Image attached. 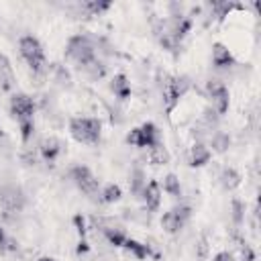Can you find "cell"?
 Returning <instances> with one entry per match:
<instances>
[{
	"label": "cell",
	"instance_id": "6da1fadb",
	"mask_svg": "<svg viewBox=\"0 0 261 261\" xmlns=\"http://www.w3.org/2000/svg\"><path fill=\"white\" fill-rule=\"evenodd\" d=\"M192 80L188 75H167L161 88V100H163V112L165 116H171V112L177 108L179 100L190 92Z\"/></svg>",
	"mask_w": 261,
	"mask_h": 261
},
{
	"label": "cell",
	"instance_id": "7a4b0ae2",
	"mask_svg": "<svg viewBox=\"0 0 261 261\" xmlns=\"http://www.w3.org/2000/svg\"><path fill=\"white\" fill-rule=\"evenodd\" d=\"M18 53L20 57L29 63L31 71L35 75H45L47 73V59H45V51L43 45L37 37L33 35H22L18 39Z\"/></svg>",
	"mask_w": 261,
	"mask_h": 261
},
{
	"label": "cell",
	"instance_id": "3957f363",
	"mask_svg": "<svg viewBox=\"0 0 261 261\" xmlns=\"http://www.w3.org/2000/svg\"><path fill=\"white\" fill-rule=\"evenodd\" d=\"M65 57L80 69L96 59V45L88 35H71L65 43Z\"/></svg>",
	"mask_w": 261,
	"mask_h": 261
},
{
	"label": "cell",
	"instance_id": "277c9868",
	"mask_svg": "<svg viewBox=\"0 0 261 261\" xmlns=\"http://www.w3.org/2000/svg\"><path fill=\"white\" fill-rule=\"evenodd\" d=\"M24 202H27L24 192L18 186H14V184L0 186V218L4 222L14 220L22 212Z\"/></svg>",
	"mask_w": 261,
	"mask_h": 261
},
{
	"label": "cell",
	"instance_id": "5b68a950",
	"mask_svg": "<svg viewBox=\"0 0 261 261\" xmlns=\"http://www.w3.org/2000/svg\"><path fill=\"white\" fill-rule=\"evenodd\" d=\"M69 135L84 145H96L102 137V122L92 116H73L69 120Z\"/></svg>",
	"mask_w": 261,
	"mask_h": 261
},
{
	"label": "cell",
	"instance_id": "8992f818",
	"mask_svg": "<svg viewBox=\"0 0 261 261\" xmlns=\"http://www.w3.org/2000/svg\"><path fill=\"white\" fill-rule=\"evenodd\" d=\"M126 143L139 149H151L161 143V135L153 122H143L141 126L130 128V133L126 135Z\"/></svg>",
	"mask_w": 261,
	"mask_h": 261
},
{
	"label": "cell",
	"instance_id": "52a82bcc",
	"mask_svg": "<svg viewBox=\"0 0 261 261\" xmlns=\"http://www.w3.org/2000/svg\"><path fill=\"white\" fill-rule=\"evenodd\" d=\"M69 177H71V181L75 184V188H77L80 192H84V194H88V196H96V194H98V179H96V175L92 173L90 167H86V165H75V167H71Z\"/></svg>",
	"mask_w": 261,
	"mask_h": 261
},
{
	"label": "cell",
	"instance_id": "ba28073f",
	"mask_svg": "<svg viewBox=\"0 0 261 261\" xmlns=\"http://www.w3.org/2000/svg\"><path fill=\"white\" fill-rule=\"evenodd\" d=\"M8 108H10V114L16 118V122L27 120V118H35V100L24 92H14L10 96Z\"/></svg>",
	"mask_w": 261,
	"mask_h": 261
},
{
	"label": "cell",
	"instance_id": "9c48e42d",
	"mask_svg": "<svg viewBox=\"0 0 261 261\" xmlns=\"http://www.w3.org/2000/svg\"><path fill=\"white\" fill-rule=\"evenodd\" d=\"M39 153H41V157H43L47 163L57 161V157L63 153V143H61V139H57V137H53V135L43 137V139L39 141Z\"/></svg>",
	"mask_w": 261,
	"mask_h": 261
},
{
	"label": "cell",
	"instance_id": "30bf717a",
	"mask_svg": "<svg viewBox=\"0 0 261 261\" xmlns=\"http://www.w3.org/2000/svg\"><path fill=\"white\" fill-rule=\"evenodd\" d=\"M141 198L145 202L147 212H157L161 206V186L157 179H149L141 192Z\"/></svg>",
	"mask_w": 261,
	"mask_h": 261
},
{
	"label": "cell",
	"instance_id": "8fae6325",
	"mask_svg": "<svg viewBox=\"0 0 261 261\" xmlns=\"http://www.w3.org/2000/svg\"><path fill=\"white\" fill-rule=\"evenodd\" d=\"M212 65L216 69H232L237 65L234 55L224 43H214L212 45Z\"/></svg>",
	"mask_w": 261,
	"mask_h": 261
},
{
	"label": "cell",
	"instance_id": "7c38bea8",
	"mask_svg": "<svg viewBox=\"0 0 261 261\" xmlns=\"http://www.w3.org/2000/svg\"><path fill=\"white\" fill-rule=\"evenodd\" d=\"M210 8V16L216 20V22H222L232 10H245L243 4H237V2H226V0H214V2H208L206 4Z\"/></svg>",
	"mask_w": 261,
	"mask_h": 261
},
{
	"label": "cell",
	"instance_id": "4fadbf2b",
	"mask_svg": "<svg viewBox=\"0 0 261 261\" xmlns=\"http://www.w3.org/2000/svg\"><path fill=\"white\" fill-rule=\"evenodd\" d=\"M210 159H212V151H210V147L206 145V143H194L192 145V149H190V155H188V163L192 165V167H204L206 163H210Z\"/></svg>",
	"mask_w": 261,
	"mask_h": 261
},
{
	"label": "cell",
	"instance_id": "5bb4252c",
	"mask_svg": "<svg viewBox=\"0 0 261 261\" xmlns=\"http://www.w3.org/2000/svg\"><path fill=\"white\" fill-rule=\"evenodd\" d=\"M108 88H110V92L114 94V98L120 100V102H124V100L130 98V82H128V77H126L124 73H116V75L110 80Z\"/></svg>",
	"mask_w": 261,
	"mask_h": 261
},
{
	"label": "cell",
	"instance_id": "9a60e30c",
	"mask_svg": "<svg viewBox=\"0 0 261 261\" xmlns=\"http://www.w3.org/2000/svg\"><path fill=\"white\" fill-rule=\"evenodd\" d=\"M122 249L124 251H128L135 259H139V261H143V259H147V257H151L153 255V251H151V245H147V243H141V241H137V239H130V237H126L124 239V243H122Z\"/></svg>",
	"mask_w": 261,
	"mask_h": 261
},
{
	"label": "cell",
	"instance_id": "2e32d148",
	"mask_svg": "<svg viewBox=\"0 0 261 261\" xmlns=\"http://www.w3.org/2000/svg\"><path fill=\"white\" fill-rule=\"evenodd\" d=\"M218 179H220V186H222L226 192H234V190L243 184V175H241L234 167H222Z\"/></svg>",
	"mask_w": 261,
	"mask_h": 261
},
{
	"label": "cell",
	"instance_id": "e0dca14e",
	"mask_svg": "<svg viewBox=\"0 0 261 261\" xmlns=\"http://www.w3.org/2000/svg\"><path fill=\"white\" fill-rule=\"evenodd\" d=\"M184 226H186V222L177 216V212H175L173 208L167 210V212H163V216H161V228H163L167 234H177Z\"/></svg>",
	"mask_w": 261,
	"mask_h": 261
},
{
	"label": "cell",
	"instance_id": "ac0fdd59",
	"mask_svg": "<svg viewBox=\"0 0 261 261\" xmlns=\"http://www.w3.org/2000/svg\"><path fill=\"white\" fill-rule=\"evenodd\" d=\"M110 6H112L110 0H86L80 4V10L88 16H100L106 10H110Z\"/></svg>",
	"mask_w": 261,
	"mask_h": 261
},
{
	"label": "cell",
	"instance_id": "d6986e66",
	"mask_svg": "<svg viewBox=\"0 0 261 261\" xmlns=\"http://www.w3.org/2000/svg\"><path fill=\"white\" fill-rule=\"evenodd\" d=\"M80 71H82L88 80H102V77L106 75V65H104V61H100V59L96 57V59H92L88 65L80 67Z\"/></svg>",
	"mask_w": 261,
	"mask_h": 261
},
{
	"label": "cell",
	"instance_id": "ffe728a7",
	"mask_svg": "<svg viewBox=\"0 0 261 261\" xmlns=\"http://www.w3.org/2000/svg\"><path fill=\"white\" fill-rule=\"evenodd\" d=\"M210 147H212L210 151L214 153H226L230 147V135L224 130H214L210 135Z\"/></svg>",
	"mask_w": 261,
	"mask_h": 261
},
{
	"label": "cell",
	"instance_id": "44dd1931",
	"mask_svg": "<svg viewBox=\"0 0 261 261\" xmlns=\"http://www.w3.org/2000/svg\"><path fill=\"white\" fill-rule=\"evenodd\" d=\"M147 151H149V153H147L149 163H153V165H167L169 159H171V155H169V151L165 149L163 143H159V145H155V147H151V149H147Z\"/></svg>",
	"mask_w": 261,
	"mask_h": 261
},
{
	"label": "cell",
	"instance_id": "7402d4cb",
	"mask_svg": "<svg viewBox=\"0 0 261 261\" xmlns=\"http://www.w3.org/2000/svg\"><path fill=\"white\" fill-rule=\"evenodd\" d=\"M120 198H122V188H120L118 184H108V186H104L102 192H100V202H102V204H114V202H118Z\"/></svg>",
	"mask_w": 261,
	"mask_h": 261
},
{
	"label": "cell",
	"instance_id": "603a6c76",
	"mask_svg": "<svg viewBox=\"0 0 261 261\" xmlns=\"http://www.w3.org/2000/svg\"><path fill=\"white\" fill-rule=\"evenodd\" d=\"M159 186L163 188L165 194H169L173 198H179L181 196V184H179V177L175 173H167L163 177V184H159Z\"/></svg>",
	"mask_w": 261,
	"mask_h": 261
},
{
	"label": "cell",
	"instance_id": "cb8c5ba5",
	"mask_svg": "<svg viewBox=\"0 0 261 261\" xmlns=\"http://www.w3.org/2000/svg\"><path fill=\"white\" fill-rule=\"evenodd\" d=\"M102 234L106 237V241L112 245V247H122L126 234L120 226H102Z\"/></svg>",
	"mask_w": 261,
	"mask_h": 261
},
{
	"label": "cell",
	"instance_id": "d4e9b609",
	"mask_svg": "<svg viewBox=\"0 0 261 261\" xmlns=\"http://www.w3.org/2000/svg\"><path fill=\"white\" fill-rule=\"evenodd\" d=\"M145 184H147V177H145L143 169L135 167V169L130 171V175H128V186H130V192H133L135 196H141V192H143Z\"/></svg>",
	"mask_w": 261,
	"mask_h": 261
},
{
	"label": "cell",
	"instance_id": "484cf974",
	"mask_svg": "<svg viewBox=\"0 0 261 261\" xmlns=\"http://www.w3.org/2000/svg\"><path fill=\"white\" fill-rule=\"evenodd\" d=\"M245 202L239 200V198H232L230 200V218H232V224L234 226H241L243 220H245Z\"/></svg>",
	"mask_w": 261,
	"mask_h": 261
},
{
	"label": "cell",
	"instance_id": "4316f807",
	"mask_svg": "<svg viewBox=\"0 0 261 261\" xmlns=\"http://www.w3.org/2000/svg\"><path fill=\"white\" fill-rule=\"evenodd\" d=\"M18 251V241L12 239L4 226H0V253H16Z\"/></svg>",
	"mask_w": 261,
	"mask_h": 261
},
{
	"label": "cell",
	"instance_id": "83f0119b",
	"mask_svg": "<svg viewBox=\"0 0 261 261\" xmlns=\"http://www.w3.org/2000/svg\"><path fill=\"white\" fill-rule=\"evenodd\" d=\"M224 90H226V86H224V82L218 80V77H210V80L206 82V86H204V92H206V98H208V100H212L216 94H220V92H224Z\"/></svg>",
	"mask_w": 261,
	"mask_h": 261
},
{
	"label": "cell",
	"instance_id": "f1b7e54d",
	"mask_svg": "<svg viewBox=\"0 0 261 261\" xmlns=\"http://www.w3.org/2000/svg\"><path fill=\"white\" fill-rule=\"evenodd\" d=\"M218 120H220V116H218V112L212 108V106H208V108H204V112H202V116H200V122L206 126V128H216L218 126Z\"/></svg>",
	"mask_w": 261,
	"mask_h": 261
},
{
	"label": "cell",
	"instance_id": "f546056e",
	"mask_svg": "<svg viewBox=\"0 0 261 261\" xmlns=\"http://www.w3.org/2000/svg\"><path fill=\"white\" fill-rule=\"evenodd\" d=\"M18 130H20V139L22 143H29V139L35 133V118H27V120H18Z\"/></svg>",
	"mask_w": 261,
	"mask_h": 261
},
{
	"label": "cell",
	"instance_id": "4dcf8cb0",
	"mask_svg": "<svg viewBox=\"0 0 261 261\" xmlns=\"http://www.w3.org/2000/svg\"><path fill=\"white\" fill-rule=\"evenodd\" d=\"M14 86H16V82H14V71H12V69L2 71V73H0V90H2V92H12Z\"/></svg>",
	"mask_w": 261,
	"mask_h": 261
},
{
	"label": "cell",
	"instance_id": "1f68e13d",
	"mask_svg": "<svg viewBox=\"0 0 261 261\" xmlns=\"http://www.w3.org/2000/svg\"><path fill=\"white\" fill-rule=\"evenodd\" d=\"M237 247H239V253H241V261H255V251L249 243H245L243 239H237Z\"/></svg>",
	"mask_w": 261,
	"mask_h": 261
},
{
	"label": "cell",
	"instance_id": "d6a6232c",
	"mask_svg": "<svg viewBox=\"0 0 261 261\" xmlns=\"http://www.w3.org/2000/svg\"><path fill=\"white\" fill-rule=\"evenodd\" d=\"M208 239H206V234H202L200 239H198V243H196V257L198 259H206L208 257Z\"/></svg>",
	"mask_w": 261,
	"mask_h": 261
},
{
	"label": "cell",
	"instance_id": "836d02e7",
	"mask_svg": "<svg viewBox=\"0 0 261 261\" xmlns=\"http://www.w3.org/2000/svg\"><path fill=\"white\" fill-rule=\"evenodd\" d=\"M57 82H59L61 86H71V84H69L71 77H69V73H67L63 67H57Z\"/></svg>",
	"mask_w": 261,
	"mask_h": 261
},
{
	"label": "cell",
	"instance_id": "e575fe53",
	"mask_svg": "<svg viewBox=\"0 0 261 261\" xmlns=\"http://www.w3.org/2000/svg\"><path fill=\"white\" fill-rule=\"evenodd\" d=\"M212 261H234V255L228 253V251H218V253L214 255Z\"/></svg>",
	"mask_w": 261,
	"mask_h": 261
},
{
	"label": "cell",
	"instance_id": "d590c367",
	"mask_svg": "<svg viewBox=\"0 0 261 261\" xmlns=\"http://www.w3.org/2000/svg\"><path fill=\"white\" fill-rule=\"evenodd\" d=\"M8 69H12L10 59H8L4 53H0V73H2V71H8Z\"/></svg>",
	"mask_w": 261,
	"mask_h": 261
},
{
	"label": "cell",
	"instance_id": "8d00e7d4",
	"mask_svg": "<svg viewBox=\"0 0 261 261\" xmlns=\"http://www.w3.org/2000/svg\"><path fill=\"white\" fill-rule=\"evenodd\" d=\"M37 261H57L55 257H49V255H43V257H39Z\"/></svg>",
	"mask_w": 261,
	"mask_h": 261
}]
</instances>
